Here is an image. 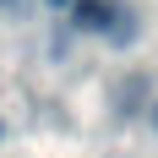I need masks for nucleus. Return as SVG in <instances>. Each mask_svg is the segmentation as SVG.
<instances>
[{"label": "nucleus", "mask_w": 158, "mask_h": 158, "mask_svg": "<svg viewBox=\"0 0 158 158\" xmlns=\"http://www.w3.org/2000/svg\"><path fill=\"white\" fill-rule=\"evenodd\" d=\"M147 114H153V131H158V104H153V109H147Z\"/></svg>", "instance_id": "nucleus-5"}, {"label": "nucleus", "mask_w": 158, "mask_h": 158, "mask_svg": "<svg viewBox=\"0 0 158 158\" xmlns=\"http://www.w3.org/2000/svg\"><path fill=\"white\" fill-rule=\"evenodd\" d=\"M109 38H114V44H131V38H136V11H131V6H114V16H109Z\"/></svg>", "instance_id": "nucleus-2"}, {"label": "nucleus", "mask_w": 158, "mask_h": 158, "mask_svg": "<svg viewBox=\"0 0 158 158\" xmlns=\"http://www.w3.org/2000/svg\"><path fill=\"white\" fill-rule=\"evenodd\" d=\"M16 6H22V0H0V11H16Z\"/></svg>", "instance_id": "nucleus-4"}, {"label": "nucleus", "mask_w": 158, "mask_h": 158, "mask_svg": "<svg viewBox=\"0 0 158 158\" xmlns=\"http://www.w3.org/2000/svg\"><path fill=\"white\" fill-rule=\"evenodd\" d=\"M109 16H114L109 0H77V6H71V22H77L82 33H109Z\"/></svg>", "instance_id": "nucleus-1"}, {"label": "nucleus", "mask_w": 158, "mask_h": 158, "mask_svg": "<svg viewBox=\"0 0 158 158\" xmlns=\"http://www.w3.org/2000/svg\"><path fill=\"white\" fill-rule=\"evenodd\" d=\"M49 11H71V6H77V0H44Z\"/></svg>", "instance_id": "nucleus-3"}]
</instances>
